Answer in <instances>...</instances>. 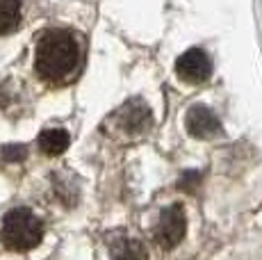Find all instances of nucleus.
Listing matches in <instances>:
<instances>
[{
	"label": "nucleus",
	"mask_w": 262,
	"mask_h": 260,
	"mask_svg": "<svg viewBox=\"0 0 262 260\" xmlns=\"http://www.w3.org/2000/svg\"><path fill=\"white\" fill-rule=\"evenodd\" d=\"M199 174H196V171H187V174H185V176H183V181H180L178 183V187L180 189H191V187H194V183H199Z\"/></svg>",
	"instance_id": "9b49d317"
},
{
	"label": "nucleus",
	"mask_w": 262,
	"mask_h": 260,
	"mask_svg": "<svg viewBox=\"0 0 262 260\" xmlns=\"http://www.w3.org/2000/svg\"><path fill=\"white\" fill-rule=\"evenodd\" d=\"M3 158L7 162H23L28 158V146H23V144H7L3 148Z\"/></svg>",
	"instance_id": "9d476101"
},
{
	"label": "nucleus",
	"mask_w": 262,
	"mask_h": 260,
	"mask_svg": "<svg viewBox=\"0 0 262 260\" xmlns=\"http://www.w3.org/2000/svg\"><path fill=\"white\" fill-rule=\"evenodd\" d=\"M112 260H148V251L139 240H123L119 247H114Z\"/></svg>",
	"instance_id": "1a4fd4ad"
},
{
	"label": "nucleus",
	"mask_w": 262,
	"mask_h": 260,
	"mask_svg": "<svg viewBox=\"0 0 262 260\" xmlns=\"http://www.w3.org/2000/svg\"><path fill=\"white\" fill-rule=\"evenodd\" d=\"M176 73H178L185 82L199 84L210 78V73H212V62H210V57L201 51V48H189V51H185L178 57V62H176Z\"/></svg>",
	"instance_id": "20e7f679"
},
{
	"label": "nucleus",
	"mask_w": 262,
	"mask_h": 260,
	"mask_svg": "<svg viewBox=\"0 0 262 260\" xmlns=\"http://www.w3.org/2000/svg\"><path fill=\"white\" fill-rule=\"evenodd\" d=\"M119 123L125 133L139 135L150 126V110L144 101H130L121 107L119 112Z\"/></svg>",
	"instance_id": "423d86ee"
},
{
	"label": "nucleus",
	"mask_w": 262,
	"mask_h": 260,
	"mask_svg": "<svg viewBox=\"0 0 262 260\" xmlns=\"http://www.w3.org/2000/svg\"><path fill=\"white\" fill-rule=\"evenodd\" d=\"M185 126H187V133L196 139H210L221 133V123L216 114L205 105H191L187 110V117H185Z\"/></svg>",
	"instance_id": "39448f33"
},
{
	"label": "nucleus",
	"mask_w": 262,
	"mask_h": 260,
	"mask_svg": "<svg viewBox=\"0 0 262 260\" xmlns=\"http://www.w3.org/2000/svg\"><path fill=\"white\" fill-rule=\"evenodd\" d=\"M5 247L12 251H30L43 237V224L32 210L14 208L5 214L3 231H0Z\"/></svg>",
	"instance_id": "f03ea898"
},
{
	"label": "nucleus",
	"mask_w": 262,
	"mask_h": 260,
	"mask_svg": "<svg viewBox=\"0 0 262 260\" xmlns=\"http://www.w3.org/2000/svg\"><path fill=\"white\" fill-rule=\"evenodd\" d=\"M21 18V0H0V34L16 28Z\"/></svg>",
	"instance_id": "6e6552de"
},
{
	"label": "nucleus",
	"mask_w": 262,
	"mask_h": 260,
	"mask_svg": "<svg viewBox=\"0 0 262 260\" xmlns=\"http://www.w3.org/2000/svg\"><path fill=\"white\" fill-rule=\"evenodd\" d=\"M185 231H187V217L185 208L180 203H173L160 214V222L155 226V242L162 249H173L183 242Z\"/></svg>",
	"instance_id": "7ed1b4c3"
},
{
	"label": "nucleus",
	"mask_w": 262,
	"mask_h": 260,
	"mask_svg": "<svg viewBox=\"0 0 262 260\" xmlns=\"http://www.w3.org/2000/svg\"><path fill=\"white\" fill-rule=\"evenodd\" d=\"M80 59L78 39L69 30H50L37 46V71L46 80H62Z\"/></svg>",
	"instance_id": "f257e3e1"
},
{
	"label": "nucleus",
	"mask_w": 262,
	"mask_h": 260,
	"mask_svg": "<svg viewBox=\"0 0 262 260\" xmlns=\"http://www.w3.org/2000/svg\"><path fill=\"white\" fill-rule=\"evenodd\" d=\"M69 144H71V137H69V133L62 128H50L39 135V148H41L46 156H62L69 148Z\"/></svg>",
	"instance_id": "0eeeda50"
}]
</instances>
